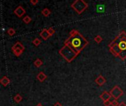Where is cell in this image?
<instances>
[{"label":"cell","instance_id":"obj_1","mask_svg":"<svg viewBox=\"0 0 126 106\" xmlns=\"http://www.w3.org/2000/svg\"><path fill=\"white\" fill-rule=\"evenodd\" d=\"M66 46H63L59 52V53L69 62L70 52L72 58L74 59L83 48L88 44V41L75 30H73L70 32V37L65 42Z\"/></svg>","mask_w":126,"mask_h":106},{"label":"cell","instance_id":"obj_2","mask_svg":"<svg viewBox=\"0 0 126 106\" xmlns=\"http://www.w3.org/2000/svg\"><path fill=\"white\" fill-rule=\"evenodd\" d=\"M120 35H121V34H120ZM114 46H117L118 47V49H117V50L113 54V55H114L115 56H117L118 57V55H119V52H121V54H123V52L124 53H126L125 52L126 51V34L123 32V35H121V41L119 42V44L117 43V44H116L114 41H112L110 44H109V47L111 48V47H114Z\"/></svg>","mask_w":126,"mask_h":106},{"label":"cell","instance_id":"obj_3","mask_svg":"<svg viewBox=\"0 0 126 106\" xmlns=\"http://www.w3.org/2000/svg\"><path fill=\"white\" fill-rule=\"evenodd\" d=\"M71 6L78 14H81L88 7V4L83 0H75Z\"/></svg>","mask_w":126,"mask_h":106},{"label":"cell","instance_id":"obj_4","mask_svg":"<svg viewBox=\"0 0 126 106\" xmlns=\"http://www.w3.org/2000/svg\"><path fill=\"white\" fill-rule=\"evenodd\" d=\"M12 51L13 52V54L17 56V57H19L22 52L24 51V46L20 43V42H16L12 47Z\"/></svg>","mask_w":126,"mask_h":106},{"label":"cell","instance_id":"obj_5","mask_svg":"<svg viewBox=\"0 0 126 106\" xmlns=\"http://www.w3.org/2000/svg\"><path fill=\"white\" fill-rule=\"evenodd\" d=\"M110 94L114 100H118L119 98H120L123 95V91L120 89V86H115L110 91Z\"/></svg>","mask_w":126,"mask_h":106},{"label":"cell","instance_id":"obj_6","mask_svg":"<svg viewBox=\"0 0 126 106\" xmlns=\"http://www.w3.org/2000/svg\"><path fill=\"white\" fill-rule=\"evenodd\" d=\"M95 83H96L98 86H103V85L106 83V78H105L103 75H99V76L96 78Z\"/></svg>","mask_w":126,"mask_h":106},{"label":"cell","instance_id":"obj_7","mask_svg":"<svg viewBox=\"0 0 126 106\" xmlns=\"http://www.w3.org/2000/svg\"><path fill=\"white\" fill-rule=\"evenodd\" d=\"M14 13L19 18H21L24 13H25V10L21 7V6H18L15 10H14Z\"/></svg>","mask_w":126,"mask_h":106},{"label":"cell","instance_id":"obj_8","mask_svg":"<svg viewBox=\"0 0 126 106\" xmlns=\"http://www.w3.org/2000/svg\"><path fill=\"white\" fill-rule=\"evenodd\" d=\"M111 95L110 94V92H108L106 91H103L102 93V94H100V98L101 100H103V101H106V100H110V99L111 98Z\"/></svg>","mask_w":126,"mask_h":106},{"label":"cell","instance_id":"obj_9","mask_svg":"<svg viewBox=\"0 0 126 106\" xmlns=\"http://www.w3.org/2000/svg\"><path fill=\"white\" fill-rule=\"evenodd\" d=\"M40 35L41 37L44 39V40H47L49 37H50V35L49 33L48 32V30L47 29H44L40 33Z\"/></svg>","mask_w":126,"mask_h":106},{"label":"cell","instance_id":"obj_10","mask_svg":"<svg viewBox=\"0 0 126 106\" xmlns=\"http://www.w3.org/2000/svg\"><path fill=\"white\" fill-rule=\"evenodd\" d=\"M37 79L40 81V82H44L47 78V76L43 72H39L38 74V75H37Z\"/></svg>","mask_w":126,"mask_h":106},{"label":"cell","instance_id":"obj_11","mask_svg":"<svg viewBox=\"0 0 126 106\" xmlns=\"http://www.w3.org/2000/svg\"><path fill=\"white\" fill-rule=\"evenodd\" d=\"M10 79H9L7 76H4V77L0 80L1 84L3 86H4V87H6V86L10 83Z\"/></svg>","mask_w":126,"mask_h":106},{"label":"cell","instance_id":"obj_12","mask_svg":"<svg viewBox=\"0 0 126 106\" xmlns=\"http://www.w3.org/2000/svg\"><path fill=\"white\" fill-rule=\"evenodd\" d=\"M42 64H43V62H42V61H41V59H39V58L36 59V60L35 61V62H34V65H35V66L37 67V68L41 67V66H42Z\"/></svg>","mask_w":126,"mask_h":106},{"label":"cell","instance_id":"obj_13","mask_svg":"<svg viewBox=\"0 0 126 106\" xmlns=\"http://www.w3.org/2000/svg\"><path fill=\"white\" fill-rule=\"evenodd\" d=\"M13 100H14V101H15L16 103H19L22 100V97H21L19 94H16V96H14Z\"/></svg>","mask_w":126,"mask_h":106},{"label":"cell","instance_id":"obj_14","mask_svg":"<svg viewBox=\"0 0 126 106\" xmlns=\"http://www.w3.org/2000/svg\"><path fill=\"white\" fill-rule=\"evenodd\" d=\"M41 13L44 15V16H49L51 13V11L50 10H49L48 8H44L42 11H41Z\"/></svg>","mask_w":126,"mask_h":106},{"label":"cell","instance_id":"obj_15","mask_svg":"<svg viewBox=\"0 0 126 106\" xmlns=\"http://www.w3.org/2000/svg\"><path fill=\"white\" fill-rule=\"evenodd\" d=\"M23 21L25 23V24H30L31 21H32V18L29 16V15H26L24 18H23Z\"/></svg>","mask_w":126,"mask_h":106},{"label":"cell","instance_id":"obj_16","mask_svg":"<svg viewBox=\"0 0 126 106\" xmlns=\"http://www.w3.org/2000/svg\"><path fill=\"white\" fill-rule=\"evenodd\" d=\"M104 10H105V6L103 4H99V5L97 6V10L99 13H100V12L101 13H103Z\"/></svg>","mask_w":126,"mask_h":106},{"label":"cell","instance_id":"obj_17","mask_svg":"<svg viewBox=\"0 0 126 106\" xmlns=\"http://www.w3.org/2000/svg\"><path fill=\"white\" fill-rule=\"evenodd\" d=\"M15 33H16V30H15L13 28H10V29L7 30V34H8L9 35H10V36L14 35Z\"/></svg>","mask_w":126,"mask_h":106},{"label":"cell","instance_id":"obj_18","mask_svg":"<svg viewBox=\"0 0 126 106\" xmlns=\"http://www.w3.org/2000/svg\"><path fill=\"white\" fill-rule=\"evenodd\" d=\"M41 40L39 39V38H35V39H34L33 40V41H32V44L35 45V46H38L40 44H41Z\"/></svg>","mask_w":126,"mask_h":106},{"label":"cell","instance_id":"obj_19","mask_svg":"<svg viewBox=\"0 0 126 106\" xmlns=\"http://www.w3.org/2000/svg\"><path fill=\"white\" fill-rule=\"evenodd\" d=\"M94 41L97 43V44H100V42H102L103 41V38L100 35H97L95 38H94Z\"/></svg>","mask_w":126,"mask_h":106},{"label":"cell","instance_id":"obj_20","mask_svg":"<svg viewBox=\"0 0 126 106\" xmlns=\"http://www.w3.org/2000/svg\"><path fill=\"white\" fill-rule=\"evenodd\" d=\"M47 30H48V32L49 33L50 36L53 35V34H55V30L53 28H52V27H49V29H47Z\"/></svg>","mask_w":126,"mask_h":106},{"label":"cell","instance_id":"obj_21","mask_svg":"<svg viewBox=\"0 0 126 106\" xmlns=\"http://www.w3.org/2000/svg\"><path fill=\"white\" fill-rule=\"evenodd\" d=\"M119 103L117 101V100H114L111 103V106H119Z\"/></svg>","mask_w":126,"mask_h":106},{"label":"cell","instance_id":"obj_22","mask_svg":"<svg viewBox=\"0 0 126 106\" xmlns=\"http://www.w3.org/2000/svg\"><path fill=\"white\" fill-rule=\"evenodd\" d=\"M111 101L110 100H106V101H103V105L104 106H111Z\"/></svg>","mask_w":126,"mask_h":106},{"label":"cell","instance_id":"obj_23","mask_svg":"<svg viewBox=\"0 0 126 106\" xmlns=\"http://www.w3.org/2000/svg\"><path fill=\"white\" fill-rule=\"evenodd\" d=\"M30 2H31V4H32L35 5L36 4H38V0H30Z\"/></svg>","mask_w":126,"mask_h":106},{"label":"cell","instance_id":"obj_24","mask_svg":"<svg viewBox=\"0 0 126 106\" xmlns=\"http://www.w3.org/2000/svg\"><path fill=\"white\" fill-rule=\"evenodd\" d=\"M54 106H62V104H61V103H59V102H57V103H55Z\"/></svg>","mask_w":126,"mask_h":106},{"label":"cell","instance_id":"obj_25","mask_svg":"<svg viewBox=\"0 0 126 106\" xmlns=\"http://www.w3.org/2000/svg\"><path fill=\"white\" fill-rule=\"evenodd\" d=\"M126 106V104L124 102H121V103L119 104V106Z\"/></svg>","mask_w":126,"mask_h":106},{"label":"cell","instance_id":"obj_26","mask_svg":"<svg viewBox=\"0 0 126 106\" xmlns=\"http://www.w3.org/2000/svg\"><path fill=\"white\" fill-rule=\"evenodd\" d=\"M35 106H43L41 103H38V104H37Z\"/></svg>","mask_w":126,"mask_h":106}]
</instances>
